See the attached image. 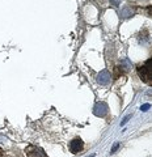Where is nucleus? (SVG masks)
<instances>
[{
	"label": "nucleus",
	"instance_id": "ddd939ff",
	"mask_svg": "<svg viewBox=\"0 0 152 157\" xmlns=\"http://www.w3.org/2000/svg\"><path fill=\"white\" fill-rule=\"evenodd\" d=\"M0 157H4V153H3V151L0 149Z\"/></svg>",
	"mask_w": 152,
	"mask_h": 157
},
{
	"label": "nucleus",
	"instance_id": "423d86ee",
	"mask_svg": "<svg viewBox=\"0 0 152 157\" xmlns=\"http://www.w3.org/2000/svg\"><path fill=\"white\" fill-rule=\"evenodd\" d=\"M134 13H135V9L130 7V6H126L122 8V11H121V17L122 18H129L131 16H134Z\"/></svg>",
	"mask_w": 152,
	"mask_h": 157
},
{
	"label": "nucleus",
	"instance_id": "9b49d317",
	"mask_svg": "<svg viewBox=\"0 0 152 157\" xmlns=\"http://www.w3.org/2000/svg\"><path fill=\"white\" fill-rule=\"evenodd\" d=\"M148 109H151V105L150 104H144L140 106V110L142 111H148Z\"/></svg>",
	"mask_w": 152,
	"mask_h": 157
},
{
	"label": "nucleus",
	"instance_id": "f03ea898",
	"mask_svg": "<svg viewBox=\"0 0 152 157\" xmlns=\"http://www.w3.org/2000/svg\"><path fill=\"white\" fill-rule=\"evenodd\" d=\"M107 110L109 109H107V105L105 102H97L95 105V107H93V114L99 118H102L107 114Z\"/></svg>",
	"mask_w": 152,
	"mask_h": 157
},
{
	"label": "nucleus",
	"instance_id": "20e7f679",
	"mask_svg": "<svg viewBox=\"0 0 152 157\" xmlns=\"http://www.w3.org/2000/svg\"><path fill=\"white\" fill-rule=\"evenodd\" d=\"M111 80V75L107 70H102L99 75H97V82L100 85H107Z\"/></svg>",
	"mask_w": 152,
	"mask_h": 157
},
{
	"label": "nucleus",
	"instance_id": "4468645a",
	"mask_svg": "<svg viewBox=\"0 0 152 157\" xmlns=\"http://www.w3.org/2000/svg\"><path fill=\"white\" fill-rule=\"evenodd\" d=\"M88 157H95V155H91V156H88Z\"/></svg>",
	"mask_w": 152,
	"mask_h": 157
},
{
	"label": "nucleus",
	"instance_id": "1a4fd4ad",
	"mask_svg": "<svg viewBox=\"0 0 152 157\" xmlns=\"http://www.w3.org/2000/svg\"><path fill=\"white\" fill-rule=\"evenodd\" d=\"M119 147H121V143H119V141H117V143H115L114 145H113V147H111L110 155H114V153H115V151H117V149H118V148H119Z\"/></svg>",
	"mask_w": 152,
	"mask_h": 157
},
{
	"label": "nucleus",
	"instance_id": "0eeeda50",
	"mask_svg": "<svg viewBox=\"0 0 152 157\" xmlns=\"http://www.w3.org/2000/svg\"><path fill=\"white\" fill-rule=\"evenodd\" d=\"M119 66L123 70V72H127V71H130L131 70V62L129 60V59H122V60L119 62Z\"/></svg>",
	"mask_w": 152,
	"mask_h": 157
},
{
	"label": "nucleus",
	"instance_id": "f257e3e1",
	"mask_svg": "<svg viewBox=\"0 0 152 157\" xmlns=\"http://www.w3.org/2000/svg\"><path fill=\"white\" fill-rule=\"evenodd\" d=\"M138 75L144 82H151V59H148L143 66H140L138 68Z\"/></svg>",
	"mask_w": 152,
	"mask_h": 157
},
{
	"label": "nucleus",
	"instance_id": "f8f14e48",
	"mask_svg": "<svg viewBox=\"0 0 152 157\" xmlns=\"http://www.w3.org/2000/svg\"><path fill=\"white\" fill-rule=\"evenodd\" d=\"M109 2L111 3V6H114V7H119V0H109Z\"/></svg>",
	"mask_w": 152,
	"mask_h": 157
},
{
	"label": "nucleus",
	"instance_id": "6e6552de",
	"mask_svg": "<svg viewBox=\"0 0 152 157\" xmlns=\"http://www.w3.org/2000/svg\"><path fill=\"white\" fill-rule=\"evenodd\" d=\"M139 42L142 43L148 42V32L147 30H143V34H139Z\"/></svg>",
	"mask_w": 152,
	"mask_h": 157
},
{
	"label": "nucleus",
	"instance_id": "9d476101",
	"mask_svg": "<svg viewBox=\"0 0 152 157\" xmlns=\"http://www.w3.org/2000/svg\"><path fill=\"white\" fill-rule=\"evenodd\" d=\"M131 117H132L131 114H130V115H126V117L123 118V121H122V122H121V124H119V126H121V127H123V126H125V124L127 123V122H129V121L131 119Z\"/></svg>",
	"mask_w": 152,
	"mask_h": 157
},
{
	"label": "nucleus",
	"instance_id": "7ed1b4c3",
	"mask_svg": "<svg viewBox=\"0 0 152 157\" xmlns=\"http://www.w3.org/2000/svg\"><path fill=\"white\" fill-rule=\"evenodd\" d=\"M83 148H84V141H83L80 137H76V139H73L70 143V151L73 155L79 153L80 151H83Z\"/></svg>",
	"mask_w": 152,
	"mask_h": 157
},
{
	"label": "nucleus",
	"instance_id": "39448f33",
	"mask_svg": "<svg viewBox=\"0 0 152 157\" xmlns=\"http://www.w3.org/2000/svg\"><path fill=\"white\" fill-rule=\"evenodd\" d=\"M28 157H47V155L38 147H36V148L33 147V148L28 151Z\"/></svg>",
	"mask_w": 152,
	"mask_h": 157
}]
</instances>
